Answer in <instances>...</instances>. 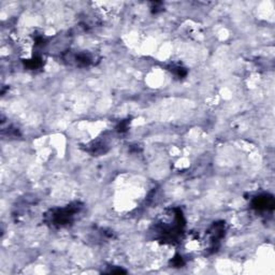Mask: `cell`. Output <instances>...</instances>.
Returning <instances> with one entry per match:
<instances>
[{
  "instance_id": "3957f363",
  "label": "cell",
  "mask_w": 275,
  "mask_h": 275,
  "mask_svg": "<svg viewBox=\"0 0 275 275\" xmlns=\"http://www.w3.org/2000/svg\"><path fill=\"white\" fill-rule=\"evenodd\" d=\"M99 145H100V147H104V148H105V144L99 143ZM97 148H97V147H96V148H95V150H94V153H97ZM101 150H102V152H105V149H104V148H101Z\"/></svg>"
},
{
  "instance_id": "6da1fadb",
  "label": "cell",
  "mask_w": 275,
  "mask_h": 275,
  "mask_svg": "<svg viewBox=\"0 0 275 275\" xmlns=\"http://www.w3.org/2000/svg\"><path fill=\"white\" fill-rule=\"evenodd\" d=\"M81 207H79L78 203L72 204V206H68L66 208L53 210L51 214L48 215V218L51 219V223L57 227H63L72 222L74 218V215L79 213Z\"/></svg>"
},
{
  "instance_id": "7a4b0ae2",
  "label": "cell",
  "mask_w": 275,
  "mask_h": 275,
  "mask_svg": "<svg viewBox=\"0 0 275 275\" xmlns=\"http://www.w3.org/2000/svg\"><path fill=\"white\" fill-rule=\"evenodd\" d=\"M253 208L256 209L257 211H272L274 208L273 197L269 195H261L254 198Z\"/></svg>"
}]
</instances>
